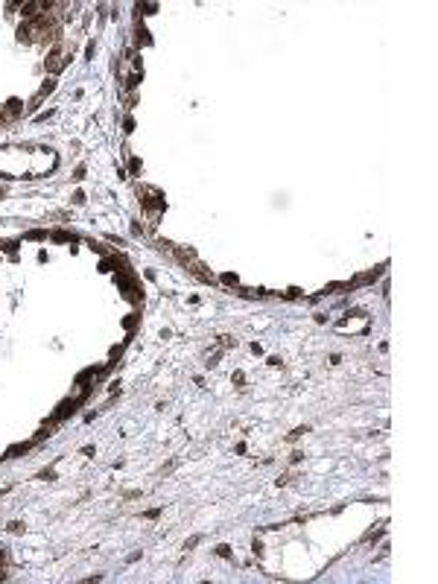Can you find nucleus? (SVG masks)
I'll return each instance as SVG.
<instances>
[{
	"label": "nucleus",
	"instance_id": "1",
	"mask_svg": "<svg viewBox=\"0 0 438 584\" xmlns=\"http://www.w3.org/2000/svg\"><path fill=\"white\" fill-rule=\"evenodd\" d=\"M3 567H6V561H3V555H0V578H3Z\"/></svg>",
	"mask_w": 438,
	"mask_h": 584
}]
</instances>
